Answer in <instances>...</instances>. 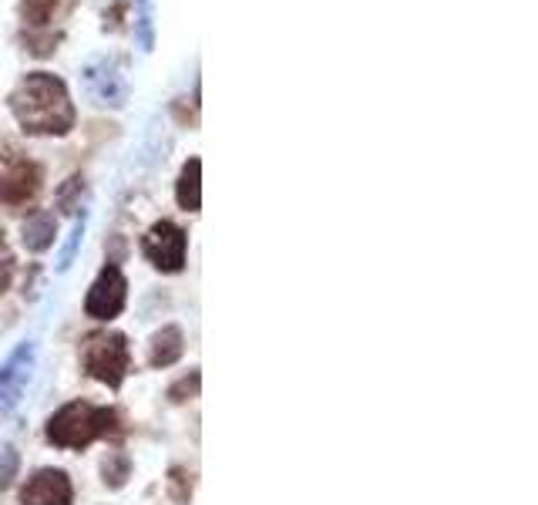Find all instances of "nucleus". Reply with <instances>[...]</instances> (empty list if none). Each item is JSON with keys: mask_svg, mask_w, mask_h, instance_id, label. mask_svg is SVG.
<instances>
[{"mask_svg": "<svg viewBox=\"0 0 538 505\" xmlns=\"http://www.w3.org/2000/svg\"><path fill=\"white\" fill-rule=\"evenodd\" d=\"M11 112L27 135H68L74 128L68 88L48 71H34L11 91Z\"/></svg>", "mask_w": 538, "mask_h": 505, "instance_id": "1", "label": "nucleus"}, {"mask_svg": "<svg viewBox=\"0 0 538 505\" xmlns=\"http://www.w3.org/2000/svg\"><path fill=\"white\" fill-rule=\"evenodd\" d=\"M118 431V411L115 408H98L88 401H71L61 411H54L48 421V442L54 448H71L81 452L98 438Z\"/></svg>", "mask_w": 538, "mask_h": 505, "instance_id": "2", "label": "nucleus"}, {"mask_svg": "<svg viewBox=\"0 0 538 505\" xmlns=\"http://www.w3.org/2000/svg\"><path fill=\"white\" fill-rule=\"evenodd\" d=\"M128 337L115 334V330H105V334H88L85 344H81V367H85L88 378H95L108 388H122L125 374H128Z\"/></svg>", "mask_w": 538, "mask_h": 505, "instance_id": "3", "label": "nucleus"}, {"mask_svg": "<svg viewBox=\"0 0 538 505\" xmlns=\"http://www.w3.org/2000/svg\"><path fill=\"white\" fill-rule=\"evenodd\" d=\"M41 192V165L7 145L0 155V202L4 206H24Z\"/></svg>", "mask_w": 538, "mask_h": 505, "instance_id": "4", "label": "nucleus"}, {"mask_svg": "<svg viewBox=\"0 0 538 505\" xmlns=\"http://www.w3.org/2000/svg\"><path fill=\"white\" fill-rule=\"evenodd\" d=\"M34 364H37V347L31 341L17 344L11 357L0 364V421L14 415V408L21 404L27 384L34 378Z\"/></svg>", "mask_w": 538, "mask_h": 505, "instance_id": "5", "label": "nucleus"}, {"mask_svg": "<svg viewBox=\"0 0 538 505\" xmlns=\"http://www.w3.org/2000/svg\"><path fill=\"white\" fill-rule=\"evenodd\" d=\"M142 253L148 256V263H152L155 270L179 273L182 266H185V253H189V236H185L182 226H175V223H169V219H162V223H155L145 233Z\"/></svg>", "mask_w": 538, "mask_h": 505, "instance_id": "6", "label": "nucleus"}, {"mask_svg": "<svg viewBox=\"0 0 538 505\" xmlns=\"http://www.w3.org/2000/svg\"><path fill=\"white\" fill-rule=\"evenodd\" d=\"M125 303H128V280L115 263H108L98 273V280L91 283L85 297V314L91 320H115L125 310Z\"/></svg>", "mask_w": 538, "mask_h": 505, "instance_id": "7", "label": "nucleus"}, {"mask_svg": "<svg viewBox=\"0 0 538 505\" xmlns=\"http://www.w3.org/2000/svg\"><path fill=\"white\" fill-rule=\"evenodd\" d=\"M74 485L61 468H37L21 489V505H71Z\"/></svg>", "mask_w": 538, "mask_h": 505, "instance_id": "8", "label": "nucleus"}, {"mask_svg": "<svg viewBox=\"0 0 538 505\" xmlns=\"http://www.w3.org/2000/svg\"><path fill=\"white\" fill-rule=\"evenodd\" d=\"M182 354H185V337H182V330L175 324L162 327L159 334L152 337V344H148V364H152V367L179 364Z\"/></svg>", "mask_w": 538, "mask_h": 505, "instance_id": "9", "label": "nucleus"}, {"mask_svg": "<svg viewBox=\"0 0 538 505\" xmlns=\"http://www.w3.org/2000/svg\"><path fill=\"white\" fill-rule=\"evenodd\" d=\"M85 81L91 88V95H95L101 105H122L125 101V81L115 75V71H108V64H91L85 71Z\"/></svg>", "mask_w": 538, "mask_h": 505, "instance_id": "10", "label": "nucleus"}, {"mask_svg": "<svg viewBox=\"0 0 538 505\" xmlns=\"http://www.w3.org/2000/svg\"><path fill=\"white\" fill-rule=\"evenodd\" d=\"M175 202L185 209V213H199L202 206V162L189 159L182 165L179 182H175Z\"/></svg>", "mask_w": 538, "mask_h": 505, "instance_id": "11", "label": "nucleus"}, {"mask_svg": "<svg viewBox=\"0 0 538 505\" xmlns=\"http://www.w3.org/2000/svg\"><path fill=\"white\" fill-rule=\"evenodd\" d=\"M54 236H58V219H54L48 209H37V213L24 223V246H27L31 253L51 250Z\"/></svg>", "mask_w": 538, "mask_h": 505, "instance_id": "12", "label": "nucleus"}, {"mask_svg": "<svg viewBox=\"0 0 538 505\" xmlns=\"http://www.w3.org/2000/svg\"><path fill=\"white\" fill-rule=\"evenodd\" d=\"M101 475H105V485L108 489H125L128 475H132V458L125 452H108L105 462H101Z\"/></svg>", "mask_w": 538, "mask_h": 505, "instance_id": "13", "label": "nucleus"}, {"mask_svg": "<svg viewBox=\"0 0 538 505\" xmlns=\"http://www.w3.org/2000/svg\"><path fill=\"white\" fill-rule=\"evenodd\" d=\"M54 7H58V0H21V17H24V24L44 27L51 21Z\"/></svg>", "mask_w": 538, "mask_h": 505, "instance_id": "14", "label": "nucleus"}, {"mask_svg": "<svg viewBox=\"0 0 538 505\" xmlns=\"http://www.w3.org/2000/svg\"><path fill=\"white\" fill-rule=\"evenodd\" d=\"M81 199H85V179H81V176H71V179L58 189V206L64 209V213H78V209H81Z\"/></svg>", "mask_w": 538, "mask_h": 505, "instance_id": "15", "label": "nucleus"}, {"mask_svg": "<svg viewBox=\"0 0 538 505\" xmlns=\"http://www.w3.org/2000/svg\"><path fill=\"white\" fill-rule=\"evenodd\" d=\"M17 468H21V455H17V448L0 445V492L11 489V482L17 479Z\"/></svg>", "mask_w": 538, "mask_h": 505, "instance_id": "16", "label": "nucleus"}, {"mask_svg": "<svg viewBox=\"0 0 538 505\" xmlns=\"http://www.w3.org/2000/svg\"><path fill=\"white\" fill-rule=\"evenodd\" d=\"M169 495L175 499V505H189V499H192V475L179 465L169 472Z\"/></svg>", "mask_w": 538, "mask_h": 505, "instance_id": "17", "label": "nucleus"}, {"mask_svg": "<svg viewBox=\"0 0 538 505\" xmlns=\"http://www.w3.org/2000/svg\"><path fill=\"white\" fill-rule=\"evenodd\" d=\"M199 384H202V374L199 371L185 374L182 381H175L172 388H169V401L172 404H182V401H189V398H199Z\"/></svg>", "mask_w": 538, "mask_h": 505, "instance_id": "18", "label": "nucleus"}, {"mask_svg": "<svg viewBox=\"0 0 538 505\" xmlns=\"http://www.w3.org/2000/svg\"><path fill=\"white\" fill-rule=\"evenodd\" d=\"M11 280H14V253L4 240V229H0V293L11 287Z\"/></svg>", "mask_w": 538, "mask_h": 505, "instance_id": "19", "label": "nucleus"}, {"mask_svg": "<svg viewBox=\"0 0 538 505\" xmlns=\"http://www.w3.org/2000/svg\"><path fill=\"white\" fill-rule=\"evenodd\" d=\"M81 236H85V216H81L78 223H74V229H71V240H68V246H64L61 263H58V270H61V273L74 263V253H78V246H81Z\"/></svg>", "mask_w": 538, "mask_h": 505, "instance_id": "20", "label": "nucleus"}]
</instances>
